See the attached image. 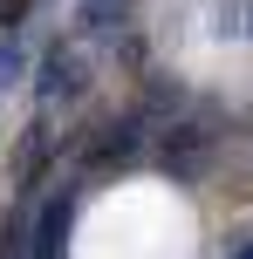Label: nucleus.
Here are the masks:
<instances>
[{
    "label": "nucleus",
    "mask_w": 253,
    "mask_h": 259,
    "mask_svg": "<svg viewBox=\"0 0 253 259\" xmlns=\"http://www.w3.org/2000/svg\"><path fill=\"white\" fill-rule=\"evenodd\" d=\"M34 89H41V96H55V89H76V55H68L62 41H55L48 55H41V75H34Z\"/></svg>",
    "instance_id": "nucleus-2"
},
{
    "label": "nucleus",
    "mask_w": 253,
    "mask_h": 259,
    "mask_svg": "<svg viewBox=\"0 0 253 259\" xmlns=\"http://www.w3.org/2000/svg\"><path fill=\"white\" fill-rule=\"evenodd\" d=\"M137 130H144V123H137V116H123V123L110 130L103 143H96V157H89V164H96V170H103V164H130V150H137Z\"/></svg>",
    "instance_id": "nucleus-3"
},
{
    "label": "nucleus",
    "mask_w": 253,
    "mask_h": 259,
    "mask_svg": "<svg viewBox=\"0 0 253 259\" xmlns=\"http://www.w3.org/2000/svg\"><path fill=\"white\" fill-rule=\"evenodd\" d=\"M233 259H253V239H246V246H240V252H233Z\"/></svg>",
    "instance_id": "nucleus-7"
},
{
    "label": "nucleus",
    "mask_w": 253,
    "mask_h": 259,
    "mask_svg": "<svg viewBox=\"0 0 253 259\" xmlns=\"http://www.w3.org/2000/svg\"><path fill=\"white\" fill-rule=\"evenodd\" d=\"M21 14H27V0H0V27H7V34L21 27Z\"/></svg>",
    "instance_id": "nucleus-6"
},
{
    "label": "nucleus",
    "mask_w": 253,
    "mask_h": 259,
    "mask_svg": "<svg viewBox=\"0 0 253 259\" xmlns=\"http://www.w3.org/2000/svg\"><path fill=\"white\" fill-rule=\"evenodd\" d=\"M68 225H76V198H68V191H55L48 205L34 211V225H27V246H34V259H62Z\"/></svg>",
    "instance_id": "nucleus-1"
},
{
    "label": "nucleus",
    "mask_w": 253,
    "mask_h": 259,
    "mask_svg": "<svg viewBox=\"0 0 253 259\" xmlns=\"http://www.w3.org/2000/svg\"><path fill=\"white\" fill-rule=\"evenodd\" d=\"M246 27H253V21H246Z\"/></svg>",
    "instance_id": "nucleus-8"
},
{
    "label": "nucleus",
    "mask_w": 253,
    "mask_h": 259,
    "mask_svg": "<svg viewBox=\"0 0 253 259\" xmlns=\"http://www.w3.org/2000/svg\"><path fill=\"white\" fill-rule=\"evenodd\" d=\"M41 157H48V130H27V137H21V178H14V184H21V191H27V184H34L41 178Z\"/></svg>",
    "instance_id": "nucleus-4"
},
{
    "label": "nucleus",
    "mask_w": 253,
    "mask_h": 259,
    "mask_svg": "<svg viewBox=\"0 0 253 259\" xmlns=\"http://www.w3.org/2000/svg\"><path fill=\"white\" fill-rule=\"evenodd\" d=\"M21 68H27V55H21V41H0V89H7V82H21Z\"/></svg>",
    "instance_id": "nucleus-5"
}]
</instances>
